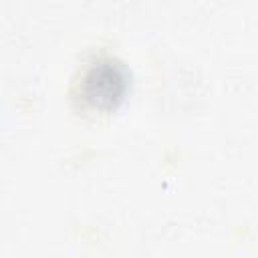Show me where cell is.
Masks as SVG:
<instances>
[{
    "label": "cell",
    "mask_w": 258,
    "mask_h": 258,
    "mask_svg": "<svg viewBox=\"0 0 258 258\" xmlns=\"http://www.w3.org/2000/svg\"><path fill=\"white\" fill-rule=\"evenodd\" d=\"M87 99H93L95 103H111L123 93V77L111 67V62H101L95 69H91L87 81Z\"/></svg>",
    "instance_id": "1"
}]
</instances>
